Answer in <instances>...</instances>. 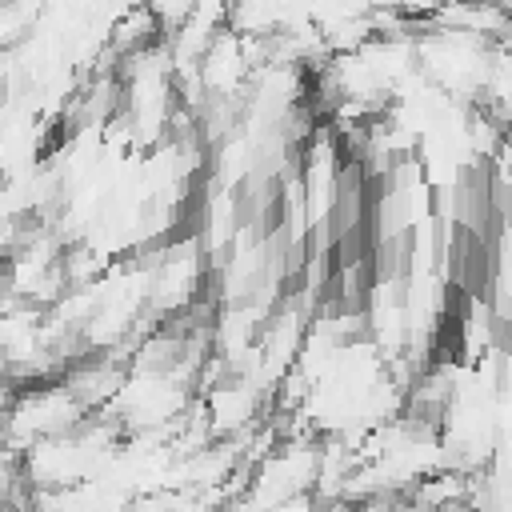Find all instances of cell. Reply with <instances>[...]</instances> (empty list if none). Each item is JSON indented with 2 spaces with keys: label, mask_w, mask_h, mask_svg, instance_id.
I'll use <instances>...</instances> for the list:
<instances>
[{
  "label": "cell",
  "mask_w": 512,
  "mask_h": 512,
  "mask_svg": "<svg viewBox=\"0 0 512 512\" xmlns=\"http://www.w3.org/2000/svg\"><path fill=\"white\" fill-rule=\"evenodd\" d=\"M16 384H0V428H4V416H8V408H12V400H16Z\"/></svg>",
  "instance_id": "cell-2"
},
{
  "label": "cell",
  "mask_w": 512,
  "mask_h": 512,
  "mask_svg": "<svg viewBox=\"0 0 512 512\" xmlns=\"http://www.w3.org/2000/svg\"><path fill=\"white\" fill-rule=\"evenodd\" d=\"M36 24V8H16V4H0V52H8L16 40H24V32Z\"/></svg>",
  "instance_id": "cell-1"
}]
</instances>
